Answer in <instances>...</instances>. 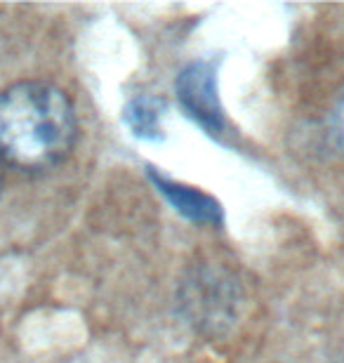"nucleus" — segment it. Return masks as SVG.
Instances as JSON below:
<instances>
[{
  "instance_id": "f257e3e1",
  "label": "nucleus",
  "mask_w": 344,
  "mask_h": 363,
  "mask_svg": "<svg viewBox=\"0 0 344 363\" xmlns=\"http://www.w3.org/2000/svg\"><path fill=\"white\" fill-rule=\"evenodd\" d=\"M71 99L48 83H19L0 92V156L26 172L60 165L76 144Z\"/></svg>"
},
{
  "instance_id": "7ed1b4c3",
  "label": "nucleus",
  "mask_w": 344,
  "mask_h": 363,
  "mask_svg": "<svg viewBox=\"0 0 344 363\" xmlns=\"http://www.w3.org/2000/svg\"><path fill=\"white\" fill-rule=\"evenodd\" d=\"M151 179H153V184L158 186V191L172 203L174 210H179L182 215L189 217V220L219 222L222 208H219V203L212 199V196L196 191L192 186L177 184V182H172V179H165L163 175H156V172H151Z\"/></svg>"
},
{
  "instance_id": "423d86ee",
  "label": "nucleus",
  "mask_w": 344,
  "mask_h": 363,
  "mask_svg": "<svg viewBox=\"0 0 344 363\" xmlns=\"http://www.w3.org/2000/svg\"><path fill=\"white\" fill-rule=\"evenodd\" d=\"M0 182H3V172H0Z\"/></svg>"
},
{
  "instance_id": "20e7f679",
  "label": "nucleus",
  "mask_w": 344,
  "mask_h": 363,
  "mask_svg": "<svg viewBox=\"0 0 344 363\" xmlns=\"http://www.w3.org/2000/svg\"><path fill=\"white\" fill-rule=\"evenodd\" d=\"M160 111H163V101L153 97H135L128 101L123 116L137 137L156 140L160 133Z\"/></svg>"
},
{
  "instance_id": "39448f33",
  "label": "nucleus",
  "mask_w": 344,
  "mask_h": 363,
  "mask_svg": "<svg viewBox=\"0 0 344 363\" xmlns=\"http://www.w3.org/2000/svg\"><path fill=\"white\" fill-rule=\"evenodd\" d=\"M328 135H331L333 147L344 156V94L328 113Z\"/></svg>"
},
{
  "instance_id": "f03ea898",
  "label": "nucleus",
  "mask_w": 344,
  "mask_h": 363,
  "mask_svg": "<svg viewBox=\"0 0 344 363\" xmlns=\"http://www.w3.org/2000/svg\"><path fill=\"white\" fill-rule=\"evenodd\" d=\"M174 88L179 104L201 128L212 135L224 128V113L217 99L215 67L210 62H192L184 67L174 81Z\"/></svg>"
}]
</instances>
